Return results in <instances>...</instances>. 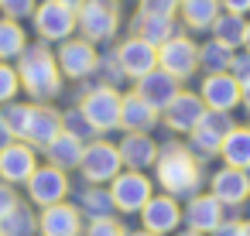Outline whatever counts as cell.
Masks as SVG:
<instances>
[{
  "instance_id": "9",
  "label": "cell",
  "mask_w": 250,
  "mask_h": 236,
  "mask_svg": "<svg viewBox=\"0 0 250 236\" xmlns=\"http://www.w3.org/2000/svg\"><path fill=\"white\" fill-rule=\"evenodd\" d=\"M117 62H120V72L130 76V79H144L151 69H158V48L144 38H127L117 52Z\"/></svg>"
},
{
  "instance_id": "20",
  "label": "cell",
  "mask_w": 250,
  "mask_h": 236,
  "mask_svg": "<svg viewBox=\"0 0 250 236\" xmlns=\"http://www.w3.org/2000/svg\"><path fill=\"white\" fill-rule=\"evenodd\" d=\"M247 192H250V185H247V175L240 168H229L226 164L223 171L212 175V198L229 202V205H240L247 198Z\"/></svg>"
},
{
  "instance_id": "35",
  "label": "cell",
  "mask_w": 250,
  "mask_h": 236,
  "mask_svg": "<svg viewBox=\"0 0 250 236\" xmlns=\"http://www.w3.org/2000/svg\"><path fill=\"white\" fill-rule=\"evenodd\" d=\"M18 86H21L18 69H11V65L0 62V103H11V99L18 96Z\"/></svg>"
},
{
  "instance_id": "10",
  "label": "cell",
  "mask_w": 250,
  "mask_h": 236,
  "mask_svg": "<svg viewBox=\"0 0 250 236\" xmlns=\"http://www.w3.org/2000/svg\"><path fill=\"white\" fill-rule=\"evenodd\" d=\"M65 192H69V178H65V171L55 168V164L35 168V175L28 178V195H31V202H38V205H55V202L65 198Z\"/></svg>"
},
{
  "instance_id": "26",
  "label": "cell",
  "mask_w": 250,
  "mask_h": 236,
  "mask_svg": "<svg viewBox=\"0 0 250 236\" xmlns=\"http://www.w3.org/2000/svg\"><path fill=\"white\" fill-rule=\"evenodd\" d=\"M243 31H247V21H243V14H219L216 21H212V41H219L223 48H236V45H243Z\"/></svg>"
},
{
  "instance_id": "14",
  "label": "cell",
  "mask_w": 250,
  "mask_h": 236,
  "mask_svg": "<svg viewBox=\"0 0 250 236\" xmlns=\"http://www.w3.org/2000/svg\"><path fill=\"white\" fill-rule=\"evenodd\" d=\"M55 62H59V72H65L69 79H86L100 59H96L93 41H65Z\"/></svg>"
},
{
  "instance_id": "47",
  "label": "cell",
  "mask_w": 250,
  "mask_h": 236,
  "mask_svg": "<svg viewBox=\"0 0 250 236\" xmlns=\"http://www.w3.org/2000/svg\"><path fill=\"white\" fill-rule=\"evenodd\" d=\"M243 45H247V52H250V24H247V31H243Z\"/></svg>"
},
{
  "instance_id": "48",
  "label": "cell",
  "mask_w": 250,
  "mask_h": 236,
  "mask_svg": "<svg viewBox=\"0 0 250 236\" xmlns=\"http://www.w3.org/2000/svg\"><path fill=\"white\" fill-rule=\"evenodd\" d=\"M182 236H202V233H195V229H188V233H182Z\"/></svg>"
},
{
  "instance_id": "42",
  "label": "cell",
  "mask_w": 250,
  "mask_h": 236,
  "mask_svg": "<svg viewBox=\"0 0 250 236\" xmlns=\"http://www.w3.org/2000/svg\"><path fill=\"white\" fill-rule=\"evenodd\" d=\"M219 7H226L229 14H247L250 11V0H219Z\"/></svg>"
},
{
  "instance_id": "33",
  "label": "cell",
  "mask_w": 250,
  "mask_h": 236,
  "mask_svg": "<svg viewBox=\"0 0 250 236\" xmlns=\"http://www.w3.org/2000/svg\"><path fill=\"white\" fill-rule=\"evenodd\" d=\"M0 222H4V229H0V233H4V236H28L31 233V219H28V212L18 205L7 219H0Z\"/></svg>"
},
{
  "instance_id": "30",
  "label": "cell",
  "mask_w": 250,
  "mask_h": 236,
  "mask_svg": "<svg viewBox=\"0 0 250 236\" xmlns=\"http://www.w3.org/2000/svg\"><path fill=\"white\" fill-rule=\"evenodd\" d=\"M0 120L7 123V130H11L14 137H24V134H28V120H31V106H24V103H11Z\"/></svg>"
},
{
  "instance_id": "13",
  "label": "cell",
  "mask_w": 250,
  "mask_h": 236,
  "mask_svg": "<svg viewBox=\"0 0 250 236\" xmlns=\"http://www.w3.org/2000/svg\"><path fill=\"white\" fill-rule=\"evenodd\" d=\"M202 103H206V110H223V113H229V110L240 103V82H236L229 72H212V76H206V82H202Z\"/></svg>"
},
{
  "instance_id": "11",
  "label": "cell",
  "mask_w": 250,
  "mask_h": 236,
  "mask_svg": "<svg viewBox=\"0 0 250 236\" xmlns=\"http://www.w3.org/2000/svg\"><path fill=\"white\" fill-rule=\"evenodd\" d=\"M202 113H206V103H202V96L178 93V96H175V99L165 106V123H168L171 130H178V134H192V130L199 127Z\"/></svg>"
},
{
  "instance_id": "4",
  "label": "cell",
  "mask_w": 250,
  "mask_h": 236,
  "mask_svg": "<svg viewBox=\"0 0 250 236\" xmlns=\"http://www.w3.org/2000/svg\"><path fill=\"white\" fill-rule=\"evenodd\" d=\"M158 69H165L168 76H175V79H188L195 69H199V48H195V41H188V38H168L161 48H158Z\"/></svg>"
},
{
  "instance_id": "41",
  "label": "cell",
  "mask_w": 250,
  "mask_h": 236,
  "mask_svg": "<svg viewBox=\"0 0 250 236\" xmlns=\"http://www.w3.org/2000/svg\"><path fill=\"white\" fill-rule=\"evenodd\" d=\"M18 209V195L11 185H0V219H7L11 212Z\"/></svg>"
},
{
  "instance_id": "7",
  "label": "cell",
  "mask_w": 250,
  "mask_h": 236,
  "mask_svg": "<svg viewBox=\"0 0 250 236\" xmlns=\"http://www.w3.org/2000/svg\"><path fill=\"white\" fill-rule=\"evenodd\" d=\"M110 198L120 212H141L144 202L151 198V181L141 175V171H124L113 178V188H110Z\"/></svg>"
},
{
  "instance_id": "5",
  "label": "cell",
  "mask_w": 250,
  "mask_h": 236,
  "mask_svg": "<svg viewBox=\"0 0 250 236\" xmlns=\"http://www.w3.org/2000/svg\"><path fill=\"white\" fill-rule=\"evenodd\" d=\"M76 24L83 28L86 41H103V38H110V35L117 31L120 14H117L113 4H106V0H86V4L79 7Z\"/></svg>"
},
{
  "instance_id": "1",
  "label": "cell",
  "mask_w": 250,
  "mask_h": 236,
  "mask_svg": "<svg viewBox=\"0 0 250 236\" xmlns=\"http://www.w3.org/2000/svg\"><path fill=\"white\" fill-rule=\"evenodd\" d=\"M18 79L24 82V89H28L35 99H48V96H55L59 86H62L59 62L52 59V52H48L45 45H35V48H24V52H21Z\"/></svg>"
},
{
  "instance_id": "6",
  "label": "cell",
  "mask_w": 250,
  "mask_h": 236,
  "mask_svg": "<svg viewBox=\"0 0 250 236\" xmlns=\"http://www.w3.org/2000/svg\"><path fill=\"white\" fill-rule=\"evenodd\" d=\"M120 151L113 147V144H106V140H96V144H89V147H83V161H79V168H83V175L89 178V181H113L117 175H120Z\"/></svg>"
},
{
  "instance_id": "39",
  "label": "cell",
  "mask_w": 250,
  "mask_h": 236,
  "mask_svg": "<svg viewBox=\"0 0 250 236\" xmlns=\"http://www.w3.org/2000/svg\"><path fill=\"white\" fill-rule=\"evenodd\" d=\"M229 76H233L240 86L250 82V52H247V55H236V59L229 62Z\"/></svg>"
},
{
  "instance_id": "32",
  "label": "cell",
  "mask_w": 250,
  "mask_h": 236,
  "mask_svg": "<svg viewBox=\"0 0 250 236\" xmlns=\"http://www.w3.org/2000/svg\"><path fill=\"white\" fill-rule=\"evenodd\" d=\"M83 209H86L89 216H96V219H110L106 212L113 209V198H110L106 192H86V195H83Z\"/></svg>"
},
{
  "instance_id": "45",
  "label": "cell",
  "mask_w": 250,
  "mask_h": 236,
  "mask_svg": "<svg viewBox=\"0 0 250 236\" xmlns=\"http://www.w3.org/2000/svg\"><path fill=\"white\" fill-rule=\"evenodd\" d=\"M236 236H250V222H236Z\"/></svg>"
},
{
  "instance_id": "23",
  "label": "cell",
  "mask_w": 250,
  "mask_h": 236,
  "mask_svg": "<svg viewBox=\"0 0 250 236\" xmlns=\"http://www.w3.org/2000/svg\"><path fill=\"white\" fill-rule=\"evenodd\" d=\"M219 154L226 157L229 168H250V127H233L223 137Z\"/></svg>"
},
{
  "instance_id": "19",
  "label": "cell",
  "mask_w": 250,
  "mask_h": 236,
  "mask_svg": "<svg viewBox=\"0 0 250 236\" xmlns=\"http://www.w3.org/2000/svg\"><path fill=\"white\" fill-rule=\"evenodd\" d=\"M62 134V117L48 106H31V120H28V140L38 147H48L55 137Z\"/></svg>"
},
{
  "instance_id": "12",
  "label": "cell",
  "mask_w": 250,
  "mask_h": 236,
  "mask_svg": "<svg viewBox=\"0 0 250 236\" xmlns=\"http://www.w3.org/2000/svg\"><path fill=\"white\" fill-rule=\"evenodd\" d=\"M141 219H144V229L147 233H171L178 222H182V209L171 195H151L141 209Z\"/></svg>"
},
{
  "instance_id": "22",
  "label": "cell",
  "mask_w": 250,
  "mask_h": 236,
  "mask_svg": "<svg viewBox=\"0 0 250 236\" xmlns=\"http://www.w3.org/2000/svg\"><path fill=\"white\" fill-rule=\"evenodd\" d=\"M117 151H120V161L130 164L134 171H141V168H147V164L158 161V147H154V140L147 134H130Z\"/></svg>"
},
{
  "instance_id": "15",
  "label": "cell",
  "mask_w": 250,
  "mask_h": 236,
  "mask_svg": "<svg viewBox=\"0 0 250 236\" xmlns=\"http://www.w3.org/2000/svg\"><path fill=\"white\" fill-rule=\"evenodd\" d=\"M137 96L147 99L154 110H165V106L178 96V79L168 76L165 69H151L144 79H137Z\"/></svg>"
},
{
  "instance_id": "17",
  "label": "cell",
  "mask_w": 250,
  "mask_h": 236,
  "mask_svg": "<svg viewBox=\"0 0 250 236\" xmlns=\"http://www.w3.org/2000/svg\"><path fill=\"white\" fill-rule=\"evenodd\" d=\"M0 175L7 181H28L35 175V151L28 144H7L0 151Z\"/></svg>"
},
{
  "instance_id": "2",
  "label": "cell",
  "mask_w": 250,
  "mask_h": 236,
  "mask_svg": "<svg viewBox=\"0 0 250 236\" xmlns=\"http://www.w3.org/2000/svg\"><path fill=\"white\" fill-rule=\"evenodd\" d=\"M158 181L168 188V195H188L199 188V164L185 147H168L158 157Z\"/></svg>"
},
{
  "instance_id": "18",
  "label": "cell",
  "mask_w": 250,
  "mask_h": 236,
  "mask_svg": "<svg viewBox=\"0 0 250 236\" xmlns=\"http://www.w3.org/2000/svg\"><path fill=\"white\" fill-rule=\"evenodd\" d=\"M185 219H188V226H192L195 233L219 229V226H223V205H219V198H212V195H195V198L188 202V209H185Z\"/></svg>"
},
{
  "instance_id": "8",
  "label": "cell",
  "mask_w": 250,
  "mask_h": 236,
  "mask_svg": "<svg viewBox=\"0 0 250 236\" xmlns=\"http://www.w3.org/2000/svg\"><path fill=\"white\" fill-rule=\"evenodd\" d=\"M35 28L48 41H65L72 35V28H76V11L59 4V0H48V4H42L35 11Z\"/></svg>"
},
{
  "instance_id": "25",
  "label": "cell",
  "mask_w": 250,
  "mask_h": 236,
  "mask_svg": "<svg viewBox=\"0 0 250 236\" xmlns=\"http://www.w3.org/2000/svg\"><path fill=\"white\" fill-rule=\"evenodd\" d=\"M178 11L188 28L202 31V28H212V21L219 18V0H178Z\"/></svg>"
},
{
  "instance_id": "29",
  "label": "cell",
  "mask_w": 250,
  "mask_h": 236,
  "mask_svg": "<svg viewBox=\"0 0 250 236\" xmlns=\"http://www.w3.org/2000/svg\"><path fill=\"white\" fill-rule=\"evenodd\" d=\"M229 62H233V55H229V48H223L219 41H209L202 52H199V65L212 76V72H229Z\"/></svg>"
},
{
  "instance_id": "3",
  "label": "cell",
  "mask_w": 250,
  "mask_h": 236,
  "mask_svg": "<svg viewBox=\"0 0 250 236\" xmlns=\"http://www.w3.org/2000/svg\"><path fill=\"white\" fill-rule=\"evenodd\" d=\"M83 117L93 123V130H117L120 127V93L110 86H100L83 96Z\"/></svg>"
},
{
  "instance_id": "24",
  "label": "cell",
  "mask_w": 250,
  "mask_h": 236,
  "mask_svg": "<svg viewBox=\"0 0 250 236\" xmlns=\"http://www.w3.org/2000/svg\"><path fill=\"white\" fill-rule=\"evenodd\" d=\"M45 151H48V161H52L55 168H76V164L83 161V140L72 137V134H65V130H62Z\"/></svg>"
},
{
  "instance_id": "44",
  "label": "cell",
  "mask_w": 250,
  "mask_h": 236,
  "mask_svg": "<svg viewBox=\"0 0 250 236\" xmlns=\"http://www.w3.org/2000/svg\"><path fill=\"white\" fill-rule=\"evenodd\" d=\"M240 103L250 110V82H247V86H240Z\"/></svg>"
},
{
  "instance_id": "37",
  "label": "cell",
  "mask_w": 250,
  "mask_h": 236,
  "mask_svg": "<svg viewBox=\"0 0 250 236\" xmlns=\"http://www.w3.org/2000/svg\"><path fill=\"white\" fill-rule=\"evenodd\" d=\"M178 7V0H141V14L147 18H171Z\"/></svg>"
},
{
  "instance_id": "31",
  "label": "cell",
  "mask_w": 250,
  "mask_h": 236,
  "mask_svg": "<svg viewBox=\"0 0 250 236\" xmlns=\"http://www.w3.org/2000/svg\"><path fill=\"white\" fill-rule=\"evenodd\" d=\"M199 127L212 130L216 137H226V134L233 130V117H229V113H223V110H206V113H202V120H199Z\"/></svg>"
},
{
  "instance_id": "27",
  "label": "cell",
  "mask_w": 250,
  "mask_h": 236,
  "mask_svg": "<svg viewBox=\"0 0 250 236\" xmlns=\"http://www.w3.org/2000/svg\"><path fill=\"white\" fill-rule=\"evenodd\" d=\"M137 38H144V41H151L154 48H161L168 38H175L171 18H147V14H141V21H137Z\"/></svg>"
},
{
  "instance_id": "51",
  "label": "cell",
  "mask_w": 250,
  "mask_h": 236,
  "mask_svg": "<svg viewBox=\"0 0 250 236\" xmlns=\"http://www.w3.org/2000/svg\"><path fill=\"white\" fill-rule=\"evenodd\" d=\"M0 236H4V233H0Z\"/></svg>"
},
{
  "instance_id": "43",
  "label": "cell",
  "mask_w": 250,
  "mask_h": 236,
  "mask_svg": "<svg viewBox=\"0 0 250 236\" xmlns=\"http://www.w3.org/2000/svg\"><path fill=\"white\" fill-rule=\"evenodd\" d=\"M11 140H14V134L7 130V123H4V120H0V151H4V147H7Z\"/></svg>"
},
{
  "instance_id": "21",
  "label": "cell",
  "mask_w": 250,
  "mask_h": 236,
  "mask_svg": "<svg viewBox=\"0 0 250 236\" xmlns=\"http://www.w3.org/2000/svg\"><path fill=\"white\" fill-rule=\"evenodd\" d=\"M79 212L65 202H55V205H45V216H42V233L45 236H79Z\"/></svg>"
},
{
  "instance_id": "36",
  "label": "cell",
  "mask_w": 250,
  "mask_h": 236,
  "mask_svg": "<svg viewBox=\"0 0 250 236\" xmlns=\"http://www.w3.org/2000/svg\"><path fill=\"white\" fill-rule=\"evenodd\" d=\"M62 127H65V134H72V137H79V140H83V137H89V134H96V130H93V123L83 117V110L65 113V117H62Z\"/></svg>"
},
{
  "instance_id": "16",
  "label": "cell",
  "mask_w": 250,
  "mask_h": 236,
  "mask_svg": "<svg viewBox=\"0 0 250 236\" xmlns=\"http://www.w3.org/2000/svg\"><path fill=\"white\" fill-rule=\"evenodd\" d=\"M154 123H158V110L147 99H141L137 93L120 99V127H127L130 134H147Z\"/></svg>"
},
{
  "instance_id": "50",
  "label": "cell",
  "mask_w": 250,
  "mask_h": 236,
  "mask_svg": "<svg viewBox=\"0 0 250 236\" xmlns=\"http://www.w3.org/2000/svg\"><path fill=\"white\" fill-rule=\"evenodd\" d=\"M243 175H247V185H250V168H247V171H243Z\"/></svg>"
},
{
  "instance_id": "38",
  "label": "cell",
  "mask_w": 250,
  "mask_h": 236,
  "mask_svg": "<svg viewBox=\"0 0 250 236\" xmlns=\"http://www.w3.org/2000/svg\"><path fill=\"white\" fill-rule=\"evenodd\" d=\"M0 7H4V14L11 21H18V18H28L35 11V0H0Z\"/></svg>"
},
{
  "instance_id": "40",
  "label": "cell",
  "mask_w": 250,
  "mask_h": 236,
  "mask_svg": "<svg viewBox=\"0 0 250 236\" xmlns=\"http://www.w3.org/2000/svg\"><path fill=\"white\" fill-rule=\"evenodd\" d=\"M86 236H124V229H120L113 219H96V222L89 226Z\"/></svg>"
},
{
  "instance_id": "34",
  "label": "cell",
  "mask_w": 250,
  "mask_h": 236,
  "mask_svg": "<svg viewBox=\"0 0 250 236\" xmlns=\"http://www.w3.org/2000/svg\"><path fill=\"white\" fill-rule=\"evenodd\" d=\"M219 144H223V137H216L212 130H206V127H195V130H192V147H195L202 157L216 154V151H219Z\"/></svg>"
},
{
  "instance_id": "49",
  "label": "cell",
  "mask_w": 250,
  "mask_h": 236,
  "mask_svg": "<svg viewBox=\"0 0 250 236\" xmlns=\"http://www.w3.org/2000/svg\"><path fill=\"white\" fill-rule=\"evenodd\" d=\"M134 236H158V233H147V229H144V233H134Z\"/></svg>"
},
{
  "instance_id": "28",
  "label": "cell",
  "mask_w": 250,
  "mask_h": 236,
  "mask_svg": "<svg viewBox=\"0 0 250 236\" xmlns=\"http://www.w3.org/2000/svg\"><path fill=\"white\" fill-rule=\"evenodd\" d=\"M24 52V31L7 18L0 21V59H18Z\"/></svg>"
},
{
  "instance_id": "46",
  "label": "cell",
  "mask_w": 250,
  "mask_h": 236,
  "mask_svg": "<svg viewBox=\"0 0 250 236\" xmlns=\"http://www.w3.org/2000/svg\"><path fill=\"white\" fill-rule=\"evenodd\" d=\"M59 4H65V7H72V11H76V7H83V4H86V0H59Z\"/></svg>"
}]
</instances>
